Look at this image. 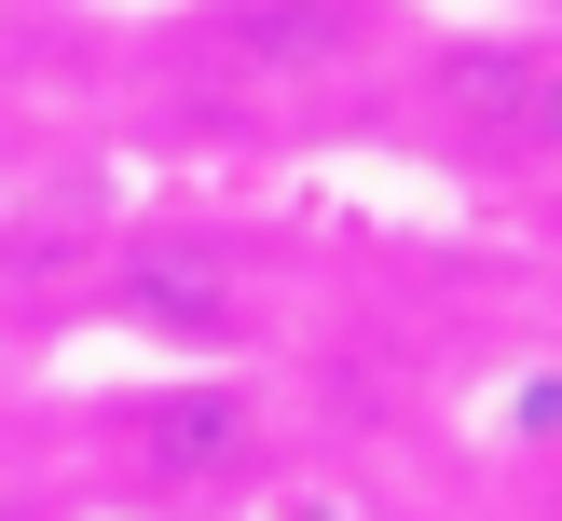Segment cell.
<instances>
[{
	"mask_svg": "<svg viewBox=\"0 0 562 521\" xmlns=\"http://www.w3.org/2000/svg\"><path fill=\"white\" fill-rule=\"evenodd\" d=\"M97 288H110V316L137 343H247V261L206 219H137L97 261Z\"/></svg>",
	"mask_w": 562,
	"mask_h": 521,
	"instance_id": "1",
	"label": "cell"
},
{
	"mask_svg": "<svg viewBox=\"0 0 562 521\" xmlns=\"http://www.w3.org/2000/svg\"><path fill=\"white\" fill-rule=\"evenodd\" d=\"M124 453L165 494H234L261 466V398L247 384H151V398H124Z\"/></svg>",
	"mask_w": 562,
	"mask_h": 521,
	"instance_id": "2",
	"label": "cell"
},
{
	"mask_svg": "<svg viewBox=\"0 0 562 521\" xmlns=\"http://www.w3.org/2000/svg\"><path fill=\"white\" fill-rule=\"evenodd\" d=\"M371 42V0H220V55L247 69H329Z\"/></svg>",
	"mask_w": 562,
	"mask_h": 521,
	"instance_id": "3",
	"label": "cell"
},
{
	"mask_svg": "<svg viewBox=\"0 0 562 521\" xmlns=\"http://www.w3.org/2000/svg\"><path fill=\"white\" fill-rule=\"evenodd\" d=\"M521 55H536V42H453V55H439V82H426V97H439V124H453V137H481V151H508Z\"/></svg>",
	"mask_w": 562,
	"mask_h": 521,
	"instance_id": "4",
	"label": "cell"
},
{
	"mask_svg": "<svg viewBox=\"0 0 562 521\" xmlns=\"http://www.w3.org/2000/svg\"><path fill=\"white\" fill-rule=\"evenodd\" d=\"M508 151H562V42L521 55V110H508Z\"/></svg>",
	"mask_w": 562,
	"mask_h": 521,
	"instance_id": "5",
	"label": "cell"
},
{
	"mask_svg": "<svg viewBox=\"0 0 562 521\" xmlns=\"http://www.w3.org/2000/svg\"><path fill=\"white\" fill-rule=\"evenodd\" d=\"M69 261H82L69 219H14V247H0V274H14V288H69Z\"/></svg>",
	"mask_w": 562,
	"mask_h": 521,
	"instance_id": "6",
	"label": "cell"
},
{
	"mask_svg": "<svg viewBox=\"0 0 562 521\" xmlns=\"http://www.w3.org/2000/svg\"><path fill=\"white\" fill-rule=\"evenodd\" d=\"M0 521H27V494H14V480H0Z\"/></svg>",
	"mask_w": 562,
	"mask_h": 521,
	"instance_id": "7",
	"label": "cell"
}]
</instances>
